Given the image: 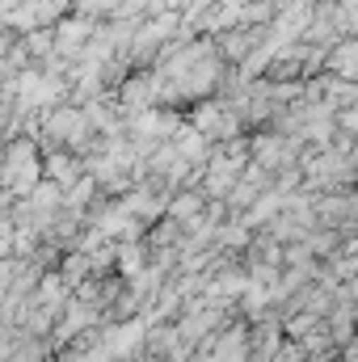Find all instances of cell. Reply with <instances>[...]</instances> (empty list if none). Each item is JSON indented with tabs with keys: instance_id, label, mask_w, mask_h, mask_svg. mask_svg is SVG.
I'll return each instance as SVG.
<instances>
[{
	"instance_id": "obj_1",
	"label": "cell",
	"mask_w": 358,
	"mask_h": 362,
	"mask_svg": "<svg viewBox=\"0 0 358 362\" xmlns=\"http://www.w3.org/2000/svg\"><path fill=\"white\" fill-rule=\"evenodd\" d=\"M329 68L342 76V81H358V42H346L329 55Z\"/></svg>"
}]
</instances>
